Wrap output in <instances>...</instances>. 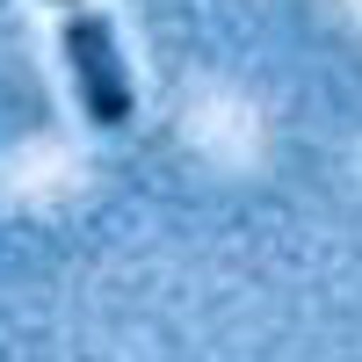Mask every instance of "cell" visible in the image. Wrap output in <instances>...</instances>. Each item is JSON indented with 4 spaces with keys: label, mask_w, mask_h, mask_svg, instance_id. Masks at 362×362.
I'll list each match as a JSON object with an SVG mask.
<instances>
[{
    "label": "cell",
    "mask_w": 362,
    "mask_h": 362,
    "mask_svg": "<svg viewBox=\"0 0 362 362\" xmlns=\"http://www.w3.org/2000/svg\"><path fill=\"white\" fill-rule=\"evenodd\" d=\"M66 66H73L80 102H87V116H95L102 131L131 124V73H124V58H116L109 15H66Z\"/></svg>",
    "instance_id": "cell-1"
}]
</instances>
